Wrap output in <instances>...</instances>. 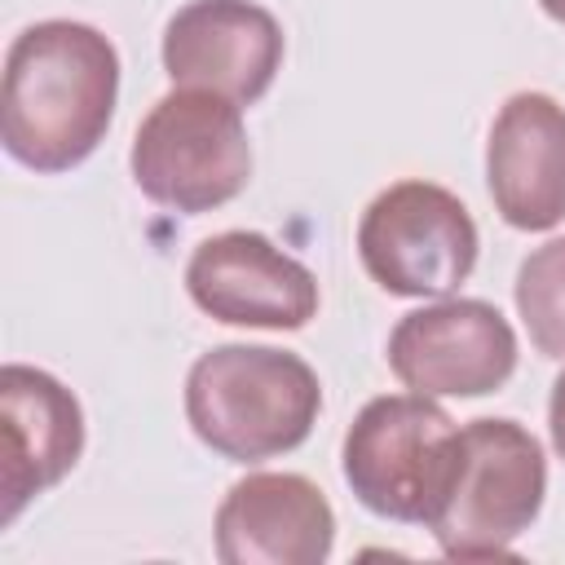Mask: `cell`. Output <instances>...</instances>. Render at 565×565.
<instances>
[{
    "label": "cell",
    "mask_w": 565,
    "mask_h": 565,
    "mask_svg": "<svg viewBox=\"0 0 565 565\" xmlns=\"http://www.w3.org/2000/svg\"><path fill=\"white\" fill-rule=\"evenodd\" d=\"M115 97L119 53L97 26L71 18L35 22L4 57L0 141L31 172H66L102 146Z\"/></svg>",
    "instance_id": "cell-1"
},
{
    "label": "cell",
    "mask_w": 565,
    "mask_h": 565,
    "mask_svg": "<svg viewBox=\"0 0 565 565\" xmlns=\"http://www.w3.org/2000/svg\"><path fill=\"white\" fill-rule=\"evenodd\" d=\"M322 411V384L300 353L216 344L185 375V419L203 446L234 463L296 450Z\"/></svg>",
    "instance_id": "cell-2"
},
{
    "label": "cell",
    "mask_w": 565,
    "mask_h": 565,
    "mask_svg": "<svg viewBox=\"0 0 565 565\" xmlns=\"http://www.w3.org/2000/svg\"><path fill=\"white\" fill-rule=\"evenodd\" d=\"M547 494V459L516 419H472L455 428L450 463L428 516L437 547L455 561L508 556L534 525Z\"/></svg>",
    "instance_id": "cell-3"
},
{
    "label": "cell",
    "mask_w": 565,
    "mask_h": 565,
    "mask_svg": "<svg viewBox=\"0 0 565 565\" xmlns=\"http://www.w3.org/2000/svg\"><path fill=\"white\" fill-rule=\"evenodd\" d=\"M128 168L146 199L185 216L238 199L252 177L238 102L203 88H172L141 119Z\"/></svg>",
    "instance_id": "cell-4"
},
{
    "label": "cell",
    "mask_w": 565,
    "mask_h": 565,
    "mask_svg": "<svg viewBox=\"0 0 565 565\" xmlns=\"http://www.w3.org/2000/svg\"><path fill=\"white\" fill-rule=\"evenodd\" d=\"M450 446L455 419L433 397L384 393L371 397L344 433V481L366 512L428 525Z\"/></svg>",
    "instance_id": "cell-5"
},
{
    "label": "cell",
    "mask_w": 565,
    "mask_h": 565,
    "mask_svg": "<svg viewBox=\"0 0 565 565\" xmlns=\"http://www.w3.org/2000/svg\"><path fill=\"white\" fill-rule=\"evenodd\" d=\"M477 247L468 207L433 181H397L380 190L358 221L362 269L388 296H455L477 265Z\"/></svg>",
    "instance_id": "cell-6"
},
{
    "label": "cell",
    "mask_w": 565,
    "mask_h": 565,
    "mask_svg": "<svg viewBox=\"0 0 565 565\" xmlns=\"http://www.w3.org/2000/svg\"><path fill=\"white\" fill-rule=\"evenodd\" d=\"M388 366L424 397H486L516 371V331L490 300L441 296L397 318Z\"/></svg>",
    "instance_id": "cell-7"
},
{
    "label": "cell",
    "mask_w": 565,
    "mask_h": 565,
    "mask_svg": "<svg viewBox=\"0 0 565 565\" xmlns=\"http://www.w3.org/2000/svg\"><path fill=\"white\" fill-rule=\"evenodd\" d=\"M185 291L230 327L296 331L318 313V278L256 230L203 238L185 265Z\"/></svg>",
    "instance_id": "cell-8"
},
{
    "label": "cell",
    "mask_w": 565,
    "mask_h": 565,
    "mask_svg": "<svg viewBox=\"0 0 565 565\" xmlns=\"http://www.w3.org/2000/svg\"><path fill=\"white\" fill-rule=\"evenodd\" d=\"M282 66V26L252 0H190L168 18L163 71L177 88H203L252 106Z\"/></svg>",
    "instance_id": "cell-9"
},
{
    "label": "cell",
    "mask_w": 565,
    "mask_h": 565,
    "mask_svg": "<svg viewBox=\"0 0 565 565\" xmlns=\"http://www.w3.org/2000/svg\"><path fill=\"white\" fill-rule=\"evenodd\" d=\"M212 530L225 565H318L331 556L335 512L300 472H252L230 486Z\"/></svg>",
    "instance_id": "cell-10"
},
{
    "label": "cell",
    "mask_w": 565,
    "mask_h": 565,
    "mask_svg": "<svg viewBox=\"0 0 565 565\" xmlns=\"http://www.w3.org/2000/svg\"><path fill=\"white\" fill-rule=\"evenodd\" d=\"M0 490L9 525L35 494L57 486L84 450V411L75 393L40 366L9 362L0 371Z\"/></svg>",
    "instance_id": "cell-11"
},
{
    "label": "cell",
    "mask_w": 565,
    "mask_h": 565,
    "mask_svg": "<svg viewBox=\"0 0 565 565\" xmlns=\"http://www.w3.org/2000/svg\"><path fill=\"white\" fill-rule=\"evenodd\" d=\"M486 181L494 212L512 230H552L565 221V106L547 93H512L486 141Z\"/></svg>",
    "instance_id": "cell-12"
},
{
    "label": "cell",
    "mask_w": 565,
    "mask_h": 565,
    "mask_svg": "<svg viewBox=\"0 0 565 565\" xmlns=\"http://www.w3.org/2000/svg\"><path fill=\"white\" fill-rule=\"evenodd\" d=\"M516 313L543 358H565V238L534 247L516 269Z\"/></svg>",
    "instance_id": "cell-13"
},
{
    "label": "cell",
    "mask_w": 565,
    "mask_h": 565,
    "mask_svg": "<svg viewBox=\"0 0 565 565\" xmlns=\"http://www.w3.org/2000/svg\"><path fill=\"white\" fill-rule=\"evenodd\" d=\"M547 428H552V446L565 459V371L552 384V402H547Z\"/></svg>",
    "instance_id": "cell-14"
},
{
    "label": "cell",
    "mask_w": 565,
    "mask_h": 565,
    "mask_svg": "<svg viewBox=\"0 0 565 565\" xmlns=\"http://www.w3.org/2000/svg\"><path fill=\"white\" fill-rule=\"evenodd\" d=\"M539 4H543V13H547V18L565 22V0H539Z\"/></svg>",
    "instance_id": "cell-15"
}]
</instances>
